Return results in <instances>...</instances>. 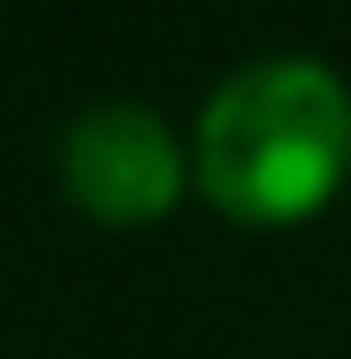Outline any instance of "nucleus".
I'll list each match as a JSON object with an SVG mask.
<instances>
[{
    "label": "nucleus",
    "instance_id": "nucleus-1",
    "mask_svg": "<svg viewBox=\"0 0 351 359\" xmlns=\"http://www.w3.org/2000/svg\"><path fill=\"white\" fill-rule=\"evenodd\" d=\"M199 191L237 222H298L351 176V92L336 69L282 54L237 69L199 115Z\"/></svg>",
    "mask_w": 351,
    "mask_h": 359
},
{
    "label": "nucleus",
    "instance_id": "nucleus-2",
    "mask_svg": "<svg viewBox=\"0 0 351 359\" xmlns=\"http://www.w3.org/2000/svg\"><path fill=\"white\" fill-rule=\"evenodd\" d=\"M62 191L92 222H153L184 199V145L138 100L84 107L62 138Z\"/></svg>",
    "mask_w": 351,
    "mask_h": 359
}]
</instances>
